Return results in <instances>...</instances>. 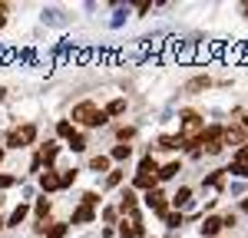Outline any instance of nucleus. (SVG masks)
<instances>
[{"instance_id": "39448f33", "label": "nucleus", "mask_w": 248, "mask_h": 238, "mask_svg": "<svg viewBox=\"0 0 248 238\" xmlns=\"http://www.w3.org/2000/svg\"><path fill=\"white\" fill-rule=\"evenodd\" d=\"M225 146L235 149V152H238L242 146H248V136H245V129H242L238 122H229V126H225Z\"/></svg>"}, {"instance_id": "4be33fe9", "label": "nucleus", "mask_w": 248, "mask_h": 238, "mask_svg": "<svg viewBox=\"0 0 248 238\" xmlns=\"http://www.w3.org/2000/svg\"><path fill=\"white\" fill-rule=\"evenodd\" d=\"M123 113H126V99H123V96L113 99V103L106 106V116H109V119H113V116H123Z\"/></svg>"}, {"instance_id": "a19ab883", "label": "nucleus", "mask_w": 248, "mask_h": 238, "mask_svg": "<svg viewBox=\"0 0 248 238\" xmlns=\"http://www.w3.org/2000/svg\"><path fill=\"white\" fill-rule=\"evenodd\" d=\"M0 232H3V222H0Z\"/></svg>"}, {"instance_id": "c9c22d12", "label": "nucleus", "mask_w": 248, "mask_h": 238, "mask_svg": "<svg viewBox=\"0 0 248 238\" xmlns=\"http://www.w3.org/2000/svg\"><path fill=\"white\" fill-rule=\"evenodd\" d=\"M50 225H53V222H37V225H33V232H37V235H46V232H50Z\"/></svg>"}, {"instance_id": "f03ea898", "label": "nucleus", "mask_w": 248, "mask_h": 238, "mask_svg": "<svg viewBox=\"0 0 248 238\" xmlns=\"http://www.w3.org/2000/svg\"><path fill=\"white\" fill-rule=\"evenodd\" d=\"M202 133H205V119H202V113L182 109V113H179V136L186 139V142H199Z\"/></svg>"}, {"instance_id": "2eb2a0df", "label": "nucleus", "mask_w": 248, "mask_h": 238, "mask_svg": "<svg viewBox=\"0 0 248 238\" xmlns=\"http://www.w3.org/2000/svg\"><path fill=\"white\" fill-rule=\"evenodd\" d=\"M179 172H182V162H179V159H172V162H166V165L159 169V182H169V178H175Z\"/></svg>"}, {"instance_id": "2f4dec72", "label": "nucleus", "mask_w": 248, "mask_h": 238, "mask_svg": "<svg viewBox=\"0 0 248 238\" xmlns=\"http://www.w3.org/2000/svg\"><path fill=\"white\" fill-rule=\"evenodd\" d=\"M119 238H139V235H136V228L129 222H119Z\"/></svg>"}, {"instance_id": "c756f323", "label": "nucleus", "mask_w": 248, "mask_h": 238, "mask_svg": "<svg viewBox=\"0 0 248 238\" xmlns=\"http://www.w3.org/2000/svg\"><path fill=\"white\" fill-rule=\"evenodd\" d=\"M99 202H103V198H99V192H93V189H90V192H83V205H90V208H96Z\"/></svg>"}, {"instance_id": "6e6552de", "label": "nucleus", "mask_w": 248, "mask_h": 238, "mask_svg": "<svg viewBox=\"0 0 248 238\" xmlns=\"http://www.w3.org/2000/svg\"><path fill=\"white\" fill-rule=\"evenodd\" d=\"M212 86V76H192L186 86H182V93H189V96H195V93H205Z\"/></svg>"}, {"instance_id": "72a5a7b5", "label": "nucleus", "mask_w": 248, "mask_h": 238, "mask_svg": "<svg viewBox=\"0 0 248 238\" xmlns=\"http://www.w3.org/2000/svg\"><path fill=\"white\" fill-rule=\"evenodd\" d=\"M222 225H225V228H235V225H238V215H235V212L222 215Z\"/></svg>"}, {"instance_id": "4468645a", "label": "nucleus", "mask_w": 248, "mask_h": 238, "mask_svg": "<svg viewBox=\"0 0 248 238\" xmlns=\"http://www.w3.org/2000/svg\"><path fill=\"white\" fill-rule=\"evenodd\" d=\"M33 212H37V222H50V212H53V202L43 195V198H37L33 202Z\"/></svg>"}, {"instance_id": "cd10ccee", "label": "nucleus", "mask_w": 248, "mask_h": 238, "mask_svg": "<svg viewBox=\"0 0 248 238\" xmlns=\"http://www.w3.org/2000/svg\"><path fill=\"white\" fill-rule=\"evenodd\" d=\"M63 235H66V222H53L46 232V238H63Z\"/></svg>"}, {"instance_id": "ddd939ff", "label": "nucleus", "mask_w": 248, "mask_h": 238, "mask_svg": "<svg viewBox=\"0 0 248 238\" xmlns=\"http://www.w3.org/2000/svg\"><path fill=\"white\" fill-rule=\"evenodd\" d=\"M159 169H162V165H159L153 156H142V159H139V176H153V178H159Z\"/></svg>"}, {"instance_id": "393cba45", "label": "nucleus", "mask_w": 248, "mask_h": 238, "mask_svg": "<svg viewBox=\"0 0 248 238\" xmlns=\"http://www.w3.org/2000/svg\"><path fill=\"white\" fill-rule=\"evenodd\" d=\"M123 176H126L123 169H113V172L106 176V189H119V185H123Z\"/></svg>"}, {"instance_id": "f8f14e48", "label": "nucleus", "mask_w": 248, "mask_h": 238, "mask_svg": "<svg viewBox=\"0 0 248 238\" xmlns=\"http://www.w3.org/2000/svg\"><path fill=\"white\" fill-rule=\"evenodd\" d=\"M90 222H96V208H90V205H79L77 212H73V222H70V225H90Z\"/></svg>"}, {"instance_id": "dca6fc26", "label": "nucleus", "mask_w": 248, "mask_h": 238, "mask_svg": "<svg viewBox=\"0 0 248 238\" xmlns=\"http://www.w3.org/2000/svg\"><path fill=\"white\" fill-rule=\"evenodd\" d=\"M119 212H123V215H133V212H136V192H133V189L123 192V198H119Z\"/></svg>"}, {"instance_id": "9b49d317", "label": "nucleus", "mask_w": 248, "mask_h": 238, "mask_svg": "<svg viewBox=\"0 0 248 238\" xmlns=\"http://www.w3.org/2000/svg\"><path fill=\"white\" fill-rule=\"evenodd\" d=\"M189 202H192V189H189V185H179V189L172 192V208H175V212L186 208Z\"/></svg>"}, {"instance_id": "f257e3e1", "label": "nucleus", "mask_w": 248, "mask_h": 238, "mask_svg": "<svg viewBox=\"0 0 248 238\" xmlns=\"http://www.w3.org/2000/svg\"><path fill=\"white\" fill-rule=\"evenodd\" d=\"M73 126H83V129H99V126H106L109 116H106V109H99L93 99H83L73 106Z\"/></svg>"}, {"instance_id": "1a4fd4ad", "label": "nucleus", "mask_w": 248, "mask_h": 238, "mask_svg": "<svg viewBox=\"0 0 248 238\" xmlns=\"http://www.w3.org/2000/svg\"><path fill=\"white\" fill-rule=\"evenodd\" d=\"M37 156H40V162H43V165L50 169V165L57 162V156H60V146H57V142H46V146H40Z\"/></svg>"}, {"instance_id": "58836bf2", "label": "nucleus", "mask_w": 248, "mask_h": 238, "mask_svg": "<svg viewBox=\"0 0 248 238\" xmlns=\"http://www.w3.org/2000/svg\"><path fill=\"white\" fill-rule=\"evenodd\" d=\"M3 156H7V146H0V162H3Z\"/></svg>"}, {"instance_id": "9d476101", "label": "nucleus", "mask_w": 248, "mask_h": 238, "mask_svg": "<svg viewBox=\"0 0 248 238\" xmlns=\"http://www.w3.org/2000/svg\"><path fill=\"white\" fill-rule=\"evenodd\" d=\"M90 169H93V172H99V176H109V172H113V159L99 152V156L90 159Z\"/></svg>"}, {"instance_id": "4c0bfd02", "label": "nucleus", "mask_w": 248, "mask_h": 238, "mask_svg": "<svg viewBox=\"0 0 248 238\" xmlns=\"http://www.w3.org/2000/svg\"><path fill=\"white\" fill-rule=\"evenodd\" d=\"M242 212H245V215H248V195H245V202H242Z\"/></svg>"}, {"instance_id": "bb28decb", "label": "nucleus", "mask_w": 248, "mask_h": 238, "mask_svg": "<svg viewBox=\"0 0 248 238\" xmlns=\"http://www.w3.org/2000/svg\"><path fill=\"white\" fill-rule=\"evenodd\" d=\"M7 149H23V139H20L17 129H10V133H7Z\"/></svg>"}, {"instance_id": "473e14b6", "label": "nucleus", "mask_w": 248, "mask_h": 238, "mask_svg": "<svg viewBox=\"0 0 248 238\" xmlns=\"http://www.w3.org/2000/svg\"><path fill=\"white\" fill-rule=\"evenodd\" d=\"M116 218H119V208H113V205H106V208H103V222H109V225H116Z\"/></svg>"}, {"instance_id": "0eeeda50", "label": "nucleus", "mask_w": 248, "mask_h": 238, "mask_svg": "<svg viewBox=\"0 0 248 238\" xmlns=\"http://www.w3.org/2000/svg\"><path fill=\"white\" fill-rule=\"evenodd\" d=\"M222 228H225V225H222V218H218V215H205V218H202V225H199V232H202L205 238H218Z\"/></svg>"}, {"instance_id": "a878e982", "label": "nucleus", "mask_w": 248, "mask_h": 238, "mask_svg": "<svg viewBox=\"0 0 248 238\" xmlns=\"http://www.w3.org/2000/svg\"><path fill=\"white\" fill-rule=\"evenodd\" d=\"M73 133H77V129H73V122H70V119H60V122H57V136L70 139Z\"/></svg>"}, {"instance_id": "ea45409f", "label": "nucleus", "mask_w": 248, "mask_h": 238, "mask_svg": "<svg viewBox=\"0 0 248 238\" xmlns=\"http://www.w3.org/2000/svg\"><path fill=\"white\" fill-rule=\"evenodd\" d=\"M0 99H7V89H3V86H0Z\"/></svg>"}, {"instance_id": "aec40b11", "label": "nucleus", "mask_w": 248, "mask_h": 238, "mask_svg": "<svg viewBox=\"0 0 248 238\" xmlns=\"http://www.w3.org/2000/svg\"><path fill=\"white\" fill-rule=\"evenodd\" d=\"M225 172H229V169H215L212 176H205V185H209V189H222V185H225Z\"/></svg>"}, {"instance_id": "5701e85b", "label": "nucleus", "mask_w": 248, "mask_h": 238, "mask_svg": "<svg viewBox=\"0 0 248 238\" xmlns=\"http://www.w3.org/2000/svg\"><path fill=\"white\" fill-rule=\"evenodd\" d=\"M66 142H70V149H73V152H86V136H83V133H73Z\"/></svg>"}, {"instance_id": "7ed1b4c3", "label": "nucleus", "mask_w": 248, "mask_h": 238, "mask_svg": "<svg viewBox=\"0 0 248 238\" xmlns=\"http://www.w3.org/2000/svg\"><path fill=\"white\" fill-rule=\"evenodd\" d=\"M199 149L205 156H218L225 149V126H205V133L199 139Z\"/></svg>"}, {"instance_id": "c85d7f7f", "label": "nucleus", "mask_w": 248, "mask_h": 238, "mask_svg": "<svg viewBox=\"0 0 248 238\" xmlns=\"http://www.w3.org/2000/svg\"><path fill=\"white\" fill-rule=\"evenodd\" d=\"M116 136H119V142H129V139L136 136V126H119V129H116Z\"/></svg>"}, {"instance_id": "7c9ffc66", "label": "nucleus", "mask_w": 248, "mask_h": 238, "mask_svg": "<svg viewBox=\"0 0 248 238\" xmlns=\"http://www.w3.org/2000/svg\"><path fill=\"white\" fill-rule=\"evenodd\" d=\"M77 169H66V172H63V176H60V182H63V189H70V185H73V182H77Z\"/></svg>"}, {"instance_id": "37998d69", "label": "nucleus", "mask_w": 248, "mask_h": 238, "mask_svg": "<svg viewBox=\"0 0 248 238\" xmlns=\"http://www.w3.org/2000/svg\"><path fill=\"white\" fill-rule=\"evenodd\" d=\"M169 238H175V235H169Z\"/></svg>"}, {"instance_id": "b1692460", "label": "nucleus", "mask_w": 248, "mask_h": 238, "mask_svg": "<svg viewBox=\"0 0 248 238\" xmlns=\"http://www.w3.org/2000/svg\"><path fill=\"white\" fill-rule=\"evenodd\" d=\"M182 222H186V218H182V212H175V208H172L169 215H166V228H172V232H175V228H182Z\"/></svg>"}, {"instance_id": "f3484780", "label": "nucleus", "mask_w": 248, "mask_h": 238, "mask_svg": "<svg viewBox=\"0 0 248 238\" xmlns=\"http://www.w3.org/2000/svg\"><path fill=\"white\" fill-rule=\"evenodd\" d=\"M129 156H133V146H129V142H119V146L109 149V159H113V162H126Z\"/></svg>"}, {"instance_id": "20e7f679", "label": "nucleus", "mask_w": 248, "mask_h": 238, "mask_svg": "<svg viewBox=\"0 0 248 238\" xmlns=\"http://www.w3.org/2000/svg\"><path fill=\"white\" fill-rule=\"evenodd\" d=\"M142 202H146V208H149L153 215H159V218H166L172 212V195H166L159 185H155V189H149V192L142 195Z\"/></svg>"}, {"instance_id": "412c9836", "label": "nucleus", "mask_w": 248, "mask_h": 238, "mask_svg": "<svg viewBox=\"0 0 248 238\" xmlns=\"http://www.w3.org/2000/svg\"><path fill=\"white\" fill-rule=\"evenodd\" d=\"M155 185H159V178H153V176H139V172H136L133 189H146V192H149V189H155Z\"/></svg>"}, {"instance_id": "6ab92c4d", "label": "nucleus", "mask_w": 248, "mask_h": 238, "mask_svg": "<svg viewBox=\"0 0 248 238\" xmlns=\"http://www.w3.org/2000/svg\"><path fill=\"white\" fill-rule=\"evenodd\" d=\"M17 133H20V139H23V146H33V142H37V126H33V122H23Z\"/></svg>"}, {"instance_id": "f704fd0d", "label": "nucleus", "mask_w": 248, "mask_h": 238, "mask_svg": "<svg viewBox=\"0 0 248 238\" xmlns=\"http://www.w3.org/2000/svg\"><path fill=\"white\" fill-rule=\"evenodd\" d=\"M17 182V176H7V172H0V189H10Z\"/></svg>"}, {"instance_id": "a211bd4d", "label": "nucleus", "mask_w": 248, "mask_h": 238, "mask_svg": "<svg viewBox=\"0 0 248 238\" xmlns=\"http://www.w3.org/2000/svg\"><path fill=\"white\" fill-rule=\"evenodd\" d=\"M27 215H30V205H27V202H20L17 208H14V215H10V222H7V225H10V228H20Z\"/></svg>"}, {"instance_id": "79ce46f5", "label": "nucleus", "mask_w": 248, "mask_h": 238, "mask_svg": "<svg viewBox=\"0 0 248 238\" xmlns=\"http://www.w3.org/2000/svg\"><path fill=\"white\" fill-rule=\"evenodd\" d=\"M0 205H3V198H0Z\"/></svg>"}, {"instance_id": "e433bc0d", "label": "nucleus", "mask_w": 248, "mask_h": 238, "mask_svg": "<svg viewBox=\"0 0 248 238\" xmlns=\"http://www.w3.org/2000/svg\"><path fill=\"white\" fill-rule=\"evenodd\" d=\"M3 23H7V3H0V30H3Z\"/></svg>"}, {"instance_id": "423d86ee", "label": "nucleus", "mask_w": 248, "mask_h": 238, "mask_svg": "<svg viewBox=\"0 0 248 238\" xmlns=\"http://www.w3.org/2000/svg\"><path fill=\"white\" fill-rule=\"evenodd\" d=\"M40 189H43V195H50V192H60L63 189V182H60V176L53 169H43L40 172Z\"/></svg>"}]
</instances>
